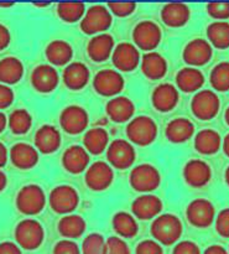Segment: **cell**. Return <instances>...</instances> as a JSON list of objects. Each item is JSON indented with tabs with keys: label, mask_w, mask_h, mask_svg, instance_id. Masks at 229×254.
Listing matches in <instances>:
<instances>
[{
	"label": "cell",
	"mask_w": 229,
	"mask_h": 254,
	"mask_svg": "<svg viewBox=\"0 0 229 254\" xmlns=\"http://www.w3.org/2000/svg\"><path fill=\"white\" fill-rule=\"evenodd\" d=\"M14 101V92L10 87L0 84V109L7 108Z\"/></svg>",
	"instance_id": "cell-49"
},
{
	"label": "cell",
	"mask_w": 229,
	"mask_h": 254,
	"mask_svg": "<svg viewBox=\"0 0 229 254\" xmlns=\"http://www.w3.org/2000/svg\"><path fill=\"white\" fill-rule=\"evenodd\" d=\"M207 37L211 46L218 50L229 49V22L216 21L208 25Z\"/></svg>",
	"instance_id": "cell-37"
},
{
	"label": "cell",
	"mask_w": 229,
	"mask_h": 254,
	"mask_svg": "<svg viewBox=\"0 0 229 254\" xmlns=\"http://www.w3.org/2000/svg\"><path fill=\"white\" fill-rule=\"evenodd\" d=\"M211 84L218 92L229 91V62H221L213 67L210 76Z\"/></svg>",
	"instance_id": "cell-40"
},
{
	"label": "cell",
	"mask_w": 229,
	"mask_h": 254,
	"mask_svg": "<svg viewBox=\"0 0 229 254\" xmlns=\"http://www.w3.org/2000/svg\"><path fill=\"white\" fill-rule=\"evenodd\" d=\"M109 134L102 127L92 128L84 134L83 144L84 149L93 155H99L108 148Z\"/></svg>",
	"instance_id": "cell-33"
},
{
	"label": "cell",
	"mask_w": 229,
	"mask_h": 254,
	"mask_svg": "<svg viewBox=\"0 0 229 254\" xmlns=\"http://www.w3.org/2000/svg\"><path fill=\"white\" fill-rule=\"evenodd\" d=\"M59 124L62 129L71 135L81 134L88 126V113L79 106H68L59 116Z\"/></svg>",
	"instance_id": "cell-12"
},
{
	"label": "cell",
	"mask_w": 229,
	"mask_h": 254,
	"mask_svg": "<svg viewBox=\"0 0 229 254\" xmlns=\"http://www.w3.org/2000/svg\"><path fill=\"white\" fill-rule=\"evenodd\" d=\"M10 44V32L6 26L0 24V51L6 49Z\"/></svg>",
	"instance_id": "cell-51"
},
{
	"label": "cell",
	"mask_w": 229,
	"mask_h": 254,
	"mask_svg": "<svg viewBox=\"0 0 229 254\" xmlns=\"http://www.w3.org/2000/svg\"><path fill=\"white\" fill-rule=\"evenodd\" d=\"M203 254H228V252L226 251L225 247H222V246L215 245V246H211V247H208Z\"/></svg>",
	"instance_id": "cell-52"
},
{
	"label": "cell",
	"mask_w": 229,
	"mask_h": 254,
	"mask_svg": "<svg viewBox=\"0 0 229 254\" xmlns=\"http://www.w3.org/2000/svg\"><path fill=\"white\" fill-rule=\"evenodd\" d=\"M6 184H7V179L6 175H5L2 171H0V192L6 188Z\"/></svg>",
	"instance_id": "cell-54"
},
{
	"label": "cell",
	"mask_w": 229,
	"mask_h": 254,
	"mask_svg": "<svg viewBox=\"0 0 229 254\" xmlns=\"http://www.w3.org/2000/svg\"><path fill=\"white\" fill-rule=\"evenodd\" d=\"M108 7L112 14L115 16L125 17L135 11L136 4L135 2H109Z\"/></svg>",
	"instance_id": "cell-44"
},
{
	"label": "cell",
	"mask_w": 229,
	"mask_h": 254,
	"mask_svg": "<svg viewBox=\"0 0 229 254\" xmlns=\"http://www.w3.org/2000/svg\"><path fill=\"white\" fill-rule=\"evenodd\" d=\"M114 49V40L108 34H99L92 37L87 46L88 56L96 62H103L109 59Z\"/></svg>",
	"instance_id": "cell-25"
},
{
	"label": "cell",
	"mask_w": 229,
	"mask_h": 254,
	"mask_svg": "<svg viewBox=\"0 0 229 254\" xmlns=\"http://www.w3.org/2000/svg\"><path fill=\"white\" fill-rule=\"evenodd\" d=\"M0 254H21V251L14 243L2 242L0 243Z\"/></svg>",
	"instance_id": "cell-50"
},
{
	"label": "cell",
	"mask_w": 229,
	"mask_h": 254,
	"mask_svg": "<svg viewBox=\"0 0 229 254\" xmlns=\"http://www.w3.org/2000/svg\"><path fill=\"white\" fill-rule=\"evenodd\" d=\"M225 178H226V183H227V185L229 186V166L227 168V170H226Z\"/></svg>",
	"instance_id": "cell-59"
},
{
	"label": "cell",
	"mask_w": 229,
	"mask_h": 254,
	"mask_svg": "<svg viewBox=\"0 0 229 254\" xmlns=\"http://www.w3.org/2000/svg\"><path fill=\"white\" fill-rule=\"evenodd\" d=\"M221 102L217 94L211 89L197 92L191 101V109L196 118L201 121H211L218 114Z\"/></svg>",
	"instance_id": "cell-6"
},
{
	"label": "cell",
	"mask_w": 229,
	"mask_h": 254,
	"mask_svg": "<svg viewBox=\"0 0 229 254\" xmlns=\"http://www.w3.org/2000/svg\"><path fill=\"white\" fill-rule=\"evenodd\" d=\"M10 159L17 169L29 170V169L34 168L39 161V153L32 145L17 143L10 150Z\"/></svg>",
	"instance_id": "cell-23"
},
{
	"label": "cell",
	"mask_w": 229,
	"mask_h": 254,
	"mask_svg": "<svg viewBox=\"0 0 229 254\" xmlns=\"http://www.w3.org/2000/svg\"><path fill=\"white\" fill-rule=\"evenodd\" d=\"M141 71L149 79H160L168 72V62L156 52H148L141 60Z\"/></svg>",
	"instance_id": "cell-31"
},
{
	"label": "cell",
	"mask_w": 229,
	"mask_h": 254,
	"mask_svg": "<svg viewBox=\"0 0 229 254\" xmlns=\"http://www.w3.org/2000/svg\"><path fill=\"white\" fill-rule=\"evenodd\" d=\"M35 145L42 154H52L61 145V134L54 126H42L35 135Z\"/></svg>",
	"instance_id": "cell-24"
},
{
	"label": "cell",
	"mask_w": 229,
	"mask_h": 254,
	"mask_svg": "<svg viewBox=\"0 0 229 254\" xmlns=\"http://www.w3.org/2000/svg\"><path fill=\"white\" fill-rule=\"evenodd\" d=\"M176 84L185 93H193L202 88L205 84V76L195 67H185L176 74Z\"/></svg>",
	"instance_id": "cell-28"
},
{
	"label": "cell",
	"mask_w": 229,
	"mask_h": 254,
	"mask_svg": "<svg viewBox=\"0 0 229 254\" xmlns=\"http://www.w3.org/2000/svg\"><path fill=\"white\" fill-rule=\"evenodd\" d=\"M183 226L180 218L172 213L160 215L151 223L150 232L156 242L165 246L175 245L182 235Z\"/></svg>",
	"instance_id": "cell-1"
},
{
	"label": "cell",
	"mask_w": 229,
	"mask_h": 254,
	"mask_svg": "<svg viewBox=\"0 0 229 254\" xmlns=\"http://www.w3.org/2000/svg\"><path fill=\"white\" fill-rule=\"evenodd\" d=\"M166 138L173 144H181L192 138L195 134V126L187 118L172 119L166 126Z\"/></svg>",
	"instance_id": "cell-27"
},
{
	"label": "cell",
	"mask_w": 229,
	"mask_h": 254,
	"mask_svg": "<svg viewBox=\"0 0 229 254\" xmlns=\"http://www.w3.org/2000/svg\"><path fill=\"white\" fill-rule=\"evenodd\" d=\"M47 60L55 66H63L71 61L73 56V50L68 42L63 40H55L47 45L45 50Z\"/></svg>",
	"instance_id": "cell-32"
},
{
	"label": "cell",
	"mask_w": 229,
	"mask_h": 254,
	"mask_svg": "<svg viewBox=\"0 0 229 254\" xmlns=\"http://www.w3.org/2000/svg\"><path fill=\"white\" fill-rule=\"evenodd\" d=\"M86 221L78 215H67L58 222V232L69 240L79 238L86 232Z\"/></svg>",
	"instance_id": "cell-35"
},
{
	"label": "cell",
	"mask_w": 229,
	"mask_h": 254,
	"mask_svg": "<svg viewBox=\"0 0 229 254\" xmlns=\"http://www.w3.org/2000/svg\"><path fill=\"white\" fill-rule=\"evenodd\" d=\"M46 205V196L39 185H26L16 196V207L24 215H37Z\"/></svg>",
	"instance_id": "cell-3"
},
{
	"label": "cell",
	"mask_w": 229,
	"mask_h": 254,
	"mask_svg": "<svg viewBox=\"0 0 229 254\" xmlns=\"http://www.w3.org/2000/svg\"><path fill=\"white\" fill-rule=\"evenodd\" d=\"M107 116L115 123H125L133 118L135 106L129 98L123 96L111 99L106 107Z\"/></svg>",
	"instance_id": "cell-22"
},
{
	"label": "cell",
	"mask_w": 229,
	"mask_h": 254,
	"mask_svg": "<svg viewBox=\"0 0 229 254\" xmlns=\"http://www.w3.org/2000/svg\"><path fill=\"white\" fill-rule=\"evenodd\" d=\"M89 164L88 151L81 145H72L64 150L62 155V165L68 173L81 174L87 169Z\"/></svg>",
	"instance_id": "cell-20"
},
{
	"label": "cell",
	"mask_w": 229,
	"mask_h": 254,
	"mask_svg": "<svg viewBox=\"0 0 229 254\" xmlns=\"http://www.w3.org/2000/svg\"><path fill=\"white\" fill-rule=\"evenodd\" d=\"M190 9L182 2H170L161 9V19L170 27L185 26L190 20Z\"/></svg>",
	"instance_id": "cell-26"
},
{
	"label": "cell",
	"mask_w": 229,
	"mask_h": 254,
	"mask_svg": "<svg viewBox=\"0 0 229 254\" xmlns=\"http://www.w3.org/2000/svg\"><path fill=\"white\" fill-rule=\"evenodd\" d=\"M163 210V201L155 195H141L134 200L131 211L139 220H151Z\"/></svg>",
	"instance_id": "cell-21"
},
{
	"label": "cell",
	"mask_w": 229,
	"mask_h": 254,
	"mask_svg": "<svg viewBox=\"0 0 229 254\" xmlns=\"http://www.w3.org/2000/svg\"><path fill=\"white\" fill-rule=\"evenodd\" d=\"M107 159L113 168L118 170H125L130 168L136 159L134 146L124 139H116L112 141L107 148Z\"/></svg>",
	"instance_id": "cell-8"
},
{
	"label": "cell",
	"mask_w": 229,
	"mask_h": 254,
	"mask_svg": "<svg viewBox=\"0 0 229 254\" xmlns=\"http://www.w3.org/2000/svg\"><path fill=\"white\" fill-rule=\"evenodd\" d=\"M50 206L59 215L73 212L79 202V196L76 189L68 185H59L50 193Z\"/></svg>",
	"instance_id": "cell-9"
},
{
	"label": "cell",
	"mask_w": 229,
	"mask_h": 254,
	"mask_svg": "<svg viewBox=\"0 0 229 254\" xmlns=\"http://www.w3.org/2000/svg\"><path fill=\"white\" fill-rule=\"evenodd\" d=\"M216 230H217L218 235L229 238V208H225L217 215Z\"/></svg>",
	"instance_id": "cell-46"
},
{
	"label": "cell",
	"mask_w": 229,
	"mask_h": 254,
	"mask_svg": "<svg viewBox=\"0 0 229 254\" xmlns=\"http://www.w3.org/2000/svg\"><path fill=\"white\" fill-rule=\"evenodd\" d=\"M45 232L42 226L36 220H24L15 228V240L24 250L34 251L42 245Z\"/></svg>",
	"instance_id": "cell-4"
},
{
	"label": "cell",
	"mask_w": 229,
	"mask_h": 254,
	"mask_svg": "<svg viewBox=\"0 0 229 254\" xmlns=\"http://www.w3.org/2000/svg\"><path fill=\"white\" fill-rule=\"evenodd\" d=\"M58 73L56 68L49 64H40L32 71L31 83L40 93H50L58 86Z\"/></svg>",
	"instance_id": "cell-17"
},
{
	"label": "cell",
	"mask_w": 229,
	"mask_h": 254,
	"mask_svg": "<svg viewBox=\"0 0 229 254\" xmlns=\"http://www.w3.org/2000/svg\"><path fill=\"white\" fill-rule=\"evenodd\" d=\"M216 208L210 200L196 198L191 201L186 210L188 222L197 228H207L215 221Z\"/></svg>",
	"instance_id": "cell-10"
},
{
	"label": "cell",
	"mask_w": 229,
	"mask_h": 254,
	"mask_svg": "<svg viewBox=\"0 0 229 254\" xmlns=\"http://www.w3.org/2000/svg\"><path fill=\"white\" fill-rule=\"evenodd\" d=\"M135 254H164L160 243L153 240L141 241L135 248Z\"/></svg>",
	"instance_id": "cell-45"
},
{
	"label": "cell",
	"mask_w": 229,
	"mask_h": 254,
	"mask_svg": "<svg viewBox=\"0 0 229 254\" xmlns=\"http://www.w3.org/2000/svg\"><path fill=\"white\" fill-rule=\"evenodd\" d=\"M32 126V118L26 109H16L9 117V128L14 134H26Z\"/></svg>",
	"instance_id": "cell-39"
},
{
	"label": "cell",
	"mask_w": 229,
	"mask_h": 254,
	"mask_svg": "<svg viewBox=\"0 0 229 254\" xmlns=\"http://www.w3.org/2000/svg\"><path fill=\"white\" fill-rule=\"evenodd\" d=\"M178 91L175 86L171 83H161L154 89L153 97V106L156 111L168 113L171 112L178 103Z\"/></svg>",
	"instance_id": "cell-18"
},
{
	"label": "cell",
	"mask_w": 229,
	"mask_h": 254,
	"mask_svg": "<svg viewBox=\"0 0 229 254\" xmlns=\"http://www.w3.org/2000/svg\"><path fill=\"white\" fill-rule=\"evenodd\" d=\"M140 55L138 49L129 42H121L113 51V64L119 71L130 72L138 67Z\"/></svg>",
	"instance_id": "cell-19"
},
{
	"label": "cell",
	"mask_w": 229,
	"mask_h": 254,
	"mask_svg": "<svg viewBox=\"0 0 229 254\" xmlns=\"http://www.w3.org/2000/svg\"><path fill=\"white\" fill-rule=\"evenodd\" d=\"M35 5H36V6L42 7V6H47V5H49V4H47V2H46V4H45V2H44V4H35Z\"/></svg>",
	"instance_id": "cell-60"
},
{
	"label": "cell",
	"mask_w": 229,
	"mask_h": 254,
	"mask_svg": "<svg viewBox=\"0 0 229 254\" xmlns=\"http://www.w3.org/2000/svg\"><path fill=\"white\" fill-rule=\"evenodd\" d=\"M212 170L206 161L200 159L190 160L183 168V179L191 188H203L210 183Z\"/></svg>",
	"instance_id": "cell-16"
},
{
	"label": "cell",
	"mask_w": 229,
	"mask_h": 254,
	"mask_svg": "<svg viewBox=\"0 0 229 254\" xmlns=\"http://www.w3.org/2000/svg\"><path fill=\"white\" fill-rule=\"evenodd\" d=\"M213 50L210 42L205 39H195L183 49V61L190 66H203L212 59Z\"/></svg>",
	"instance_id": "cell-15"
},
{
	"label": "cell",
	"mask_w": 229,
	"mask_h": 254,
	"mask_svg": "<svg viewBox=\"0 0 229 254\" xmlns=\"http://www.w3.org/2000/svg\"><path fill=\"white\" fill-rule=\"evenodd\" d=\"M129 181L131 188L138 192H150L159 188L161 176L155 166L151 164H141L131 170Z\"/></svg>",
	"instance_id": "cell-5"
},
{
	"label": "cell",
	"mask_w": 229,
	"mask_h": 254,
	"mask_svg": "<svg viewBox=\"0 0 229 254\" xmlns=\"http://www.w3.org/2000/svg\"><path fill=\"white\" fill-rule=\"evenodd\" d=\"M113 17L109 9L102 5H93L84 14L81 21V30L87 35L103 32L111 27Z\"/></svg>",
	"instance_id": "cell-7"
},
{
	"label": "cell",
	"mask_w": 229,
	"mask_h": 254,
	"mask_svg": "<svg viewBox=\"0 0 229 254\" xmlns=\"http://www.w3.org/2000/svg\"><path fill=\"white\" fill-rule=\"evenodd\" d=\"M57 14L63 21L76 22L83 19L86 5L83 2H59L57 5Z\"/></svg>",
	"instance_id": "cell-38"
},
{
	"label": "cell",
	"mask_w": 229,
	"mask_h": 254,
	"mask_svg": "<svg viewBox=\"0 0 229 254\" xmlns=\"http://www.w3.org/2000/svg\"><path fill=\"white\" fill-rule=\"evenodd\" d=\"M223 151H225L226 155L229 158V133L226 135L225 140H223Z\"/></svg>",
	"instance_id": "cell-55"
},
{
	"label": "cell",
	"mask_w": 229,
	"mask_h": 254,
	"mask_svg": "<svg viewBox=\"0 0 229 254\" xmlns=\"http://www.w3.org/2000/svg\"><path fill=\"white\" fill-rule=\"evenodd\" d=\"M207 12L213 19L225 21L229 19V2H210L207 4Z\"/></svg>",
	"instance_id": "cell-42"
},
{
	"label": "cell",
	"mask_w": 229,
	"mask_h": 254,
	"mask_svg": "<svg viewBox=\"0 0 229 254\" xmlns=\"http://www.w3.org/2000/svg\"><path fill=\"white\" fill-rule=\"evenodd\" d=\"M133 40L138 47L144 51H151L161 41V30L154 21L139 22L133 31Z\"/></svg>",
	"instance_id": "cell-14"
},
{
	"label": "cell",
	"mask_w": 229,
	"mask_h": 254,
	"mask_svg": "<svg viewBox=\"0 0 229 254\" xmlns=\"http://www.w3.org/2000/svg\"><path fill=\"white\" fill-rule=\"evenodd\" d=\"M7 161V150L6 148H5V145H2L1 143H0V168H2V166L6 164Z\"/></svg>",
	"instance_id": "cell-53"
},
{
	"label": "cell",
	"mask_w": 229,
	"mask_h": 254,
	"mask_svg": "<svg viewBox=\"0 0 229 254\" xmlns=\"http://www.w3.org/2000/svg\"><path fill=\"white\" fill-rule=\"evenodd\" d=\"M225 119H226V123L229 126V107L226 109V113H225Z\"/></svg>",
	"instance_id": "cell-57"
},
{
	"label": "cell",
	"mask_w": 229,
	"mask_h": 254,
	"mask_svg": "<svg viewBox=\"0 0 229 254\" xmlns=\"http://www.w3.org/2000/svg\"><path fill=\"white\" fill-rule=\"evenodd\" d=\"M14 5V2H0V6L1 7H9V6H12Z\"/></svg>",
	"instance_id": "cell-58"
},
{
	"label": "cell",
	"mask_w": 229,
	"mask_h": 254,
	"mask_svg": "<svg viewBox=\"0 0 229 254\" xmlns=\"http://www.w3.org/2000/svg\"><path fill=\"white\" fill-rule=\"evenodd\" d=\"M112 223L115 233L123 238H133L138 233V222L135 221V217L128 212H116Z\"/></svg>",
	"instance_id": "cell-36"
},
{
	"label": "cell",
	"mask_w": 229,
	"mask_h": 254,
	"mask_svg": "<svg viewBox=\"0 0 229 254\" xmlns=\"http://www.w3.org/2000/svg\"><path fill=\"white\" fill-rule=\"evenodd\" d=\"M89 81V69L82 62L69 64L63 71V82L69 89L79 91Z\"/></svg>",
	"instance_id": "cell-29"
},
{
	"label": "cell",
	"mask_w": 229,
	"mask_h": 254,
	"mask_svg": "<svg viewBox=\"0 0 229 254\" xmlns=\"http://www.w3.org/2000/svg\"><path fill=\"white\" fill-rule=\"evenodd\" d=\"M107 242L99 233H91L82 243V254H106Z\"/></svg>",
	"instance_id": "cell-41"
},
{
	"label": "cell",
	"mask_w": 229,
	"mask_h": 254,
	"mask_svg": "<svg viewBox=\"0 0 229 254\" xmlns=\"http://www.w3.org/2000/svg\"><path fill=\"white\" fill-rule=\"evenodd\" d=\"M106 254H130L128 245L120 237H109L107 240V253Z\"/></svg>",
	"instance_id": "cell-43"
},
{
	"label": "cell",
	"mask_w": 229,
	"mask_h": 254,
	"mask_svg": "<svg viewBox=\"0 0 229 254\" xmlns=\"http://www.w3.org/2000/svg\"><path fill=\"white\" fill-rule=\"evenodd\" d=\"M126 135L135 145L148 146L153 144L158 136V126L150 117H135L126 126Z\"/></svg>",
	"instance_id": "cell-2"
},
{
	"label": "cell",
	"mask_w": 229,
	"mask_h": 254,
	"mask_svg": "<svg viewBox=\"0 0 229 254\" xmlns=\"http://www.w3.org/2000/svg\"><path fill=\"white\" fill-rule=\"evenodd\" d=\"M5 127H6V117H5L4 114L0 112V133H2V131H4Z\"/></svg>",
	"instance_id": "cell-56"
},
{
	"label": "cell",
	"mask_w": 229,
	"mask_h": 254,
	"mask_svg": "<svg viewBox=\"0 0 229 254\" xmlns=\"http://www.w3.org/2000/svg\"><path fill=\"white\" fill-rule=\"evenodd\" d=\"M24 74V66L16 57H5L0 60V82L14 84L21 79Z\"/></svg>",
	"instance_id": "cell-34"
},
{
	"label": "cell",
	"mask_w": 229,
	"mask_h": 254,
	"mask_svg": "<svg viewBox=\"0 0 229 254\" xmlns=\"http://www.w3.org/2000/svg\"><path fill=\"white\" fill-rule=\"evenodd\" d=\"M172 254H201V251L195 242L183 241L175 246Z\"/></svg>",
	"instance_id": "cell-48"
},
{
	"label": "cell",
	"mask_w": 229,
	"mask_h": 254,
	"mask_svg": "<svg viewBox=\"0 0 229 254\" xmlns=\"http://www.w3.org/2000/svg\"><path fill=\"white\" fill-rule=\"evenodd\" d=\"M222 145V138L220 133L213 129H203L195 136L196 150L203 155H213L220 150Z\"/></svg>",
	"instance_id": "cell-30"
},
{
	"label": "cell",
	"mask_w": 229,
	"mask_h": 254,
	"mask_svg": "<svg viewBox=\"0 0 229 254\" xmlns=\"http://www.w3.org/2000/svg\"><path fill=\"white\" fill-rule=\"evenodd\" d=\"M87 186L93 191H104L112 185L114 180L113 169L104 161H96L92 164L84 175Z\"/></svg>",
	"instance_id": "cell-11"
},
{
	"label": "cell",
	"mask_w": 229,
	"mask_h": 254,
	"mask_svg": "<svg viewBox=\"0 0 229 254\" xmlns=\"http://www.w3.org/2000/svg\"><path fill=\"white\" fill-rule=\"evenodd\" d=\"M93 87L97 93L104 97L116 96L124 88V78L114 69H102L93 79Z\"/></svg>",
	"instance_id": "cell-13"
},
{
	"label": "cell",
	"mask_w": 229,
	"mask_h": 254,
	"mask_svg": "<svg viewBox=\"0 0 229 254\" xmlns=\"http://www.w3.org/2000/svg\"><path fill=\"white\" fill-rule=\"evenodd\" d=\"M54 254H82L78 246L72 241H59L54 248Z\"/></svg>",
	"instance_id": "cell-47"
}]
</instances>
